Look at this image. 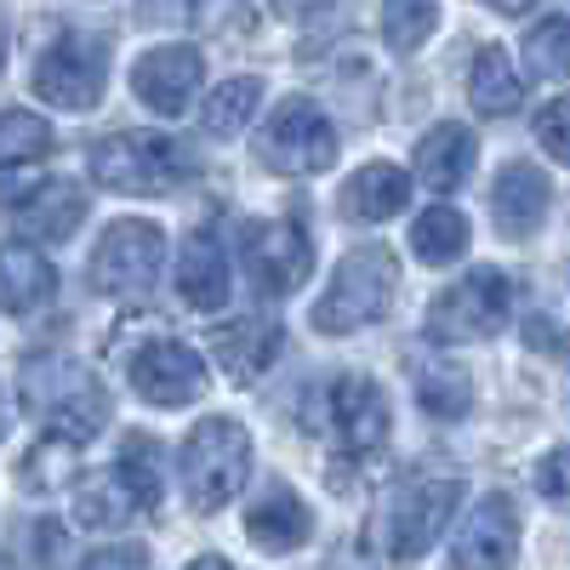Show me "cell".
Wrapping results in <instances>:
<instances>
[{
	"label": "cell",
	"mask_w": 570,
	"mask_h": 570,
	"mask_svg": "<svg viewBox=\"0 0 570 570\" xmlns=\"http://www.w3.org/2000/svg\"><path fill=\"white\" fill-rule=\"evenodd\" d=\"M52 263H46L29 240H12V246H0V308L7 314H35L46 297H52Z\"/></svg>",
	"instance_id": "obj_19"
},
{
	"label": "cell",
	"mask_w": 570,
	"mask_h": 570,
	"mask_svg": "<svg viewBox=\"0 0 570 570\" xmlns=\"http://www.w3.org/2000/svg\"><path fill=\"white\" fill-rule=\"evenodd\" d=\"M35 98H46L52 109H91L109 86V46L98 35H58L46 52L35 58Z\"/></svg>",
	"instance_id": "obj_7"
},
{
	"label": "cell",
	"mask_w": 570,
	"mask_h": 570,
	"mask_svg": "<svg viewBox=\"0 0 570 570\" xmlns=\"http://www.w3.org/2000/svg\"><path fill=\"white\" fill-rule=\"evenodd\" d=\"M137 513H142V502H137V491H131V480L120 468L86 473L80 491H75V519L86 531H120V525H131Z\"/></svg>",
	"instance_id": "obj_20"
},
{
	"label": "cell",
	"mask_w": 570,
	"mask_h": 570,
	"mask_svg": "<svg viewBox=\"0 0 570 570\" xmlns=\"http://www.w3.org/2000/svg\"><path fill=\"white\" fill-rule=\"evenodd\" d=\"M160 263H166V234L155 223L131 217V223H115L98 240L86 279H91V292H104V297H137L155 285Z\"/></svg>",
	"instance_id": "obj_8"
},
{
	"label": "cell",
	"mask_w": 570,
	"mask_h": 570,
	"mask_svg": "<svg viewBox=\"0 0 570 570\" xmlns=\"http://www.w3.org/2000/svg\"><path fill=\"white\" fill-rule=\"evenodd\" d=\"M257 160L279 177H308V171H331L337 166V131H331L325 109L308 98H285L263 137H257Z\"/></svg>",
	"instance_id": "obj_6"
},
{
	"label": "cell",
	"mask_w": 570,
	"mask_h": 570,
	"mask_svg": "<svg viewBox=\"0 0 570 570\" xmlns=\"http://www.w3.org/2000/svg\"><path fill=\"white\" fill-rule=\"evenodd\" d=\"M188 570H234V564H228V559H217V553H200V559L188 564Z\"/></svg>",
	"instance_id": "obj_40"
},
{
	"label": "cell",
	"mask_w": 570,
	"mask_h": 570,
	"mask_svg": "<svg viewBox=\"0 0 570 570\" xmlns=\"http://www.w3.org/2000/svg\"><path fill=\"white\" fill-rule=\"evenodd\" d=\"M80 217H86V195L75 183H40L35 195L18 206V228L23 234H35V240H69V234L80 228Z\"/></svg>",
	"instance_id": "obj_23"
},
{
	"label": "cell",
	"mask_w": 570,
	"mask_h": 570,
	"mask_svg": "<svg viewBox=\"0 0 570 570\" xmlns=\"http://www.w3.org/2000/svg\"><path fill=\"white\" fill-rule=\"evenodd\" d=\"M537 137H542V149H548L559 166H570V98H553V104L537 115Z\"/></svg>",
	"instance_id": "obj_34"
},
{
	"label": "cell",
	"mask_w": 570,
	"mask_h": 570,
	"mask_svg": "<svg viewBox=\"0 0 570 570\" xmlns=\"http://www.w3.org/2000/svg\"><path fill=\"white\" fill-rule=\"evenodd\" d=\"M513 314V279L502 268H473L428 303V337L434 343H485Z\"/></svg>",
	"instance_id": "obj_5"
},
{
	"label": "cell",
	"mask_w": 570,
	"mask_h": 570,
	"mask_svg": "<svg viewBox=\"0 0 570 570\" xmlns=\"http://www.w3.org/2000/svg\"><path fill=\"white\" fill-rule=\"evenodd\" d=\"M46 177L35 171V160H12V166H0V206H7V212H18L29 195H35V188H40Z\"/></svg>",
	"instance_id": "obj_36"
},
{
	"label": "cell",
	"mask_w": 570,
	"mask_h": 570,
	"mask_svg": "<svg viewBox=\"0 0 570 570\" xmlns=\"http://www.w3.org/2000/svg\"><path fill=\"white\" fill-rule=\"evenodd\" d=\"M177 292L188 308L200 314H217L228 303V257H223V240L212 228H195L177 252Z\"/></svg>",
	"instance_id": "obj_17"
},
{
	"label": "cell",
	"mask_w": 570,
	"mask_h": 570,
	"mask_svg": "<svg viewBox=\"0 0 570 570\" xmlns=\"http://www.w3.org/2000/svg\"><path fill=\"white\" fill-rule=\"evenodd\" d=\"M525 69L537 80H564L570 75V18H542L525 35Z\"/></svg>",
	"instance_id": "obj_29"
},
{
	"label": "cell",
	"mask_w": 570,
	"mask_h": 570,
	"mask_svg": "<svg viewBox=\"0 0 570 570\" xmlns=\"http://www.w3.org/2000/svg\"><path fill=\"white\" fill-rule=\"evenodd\" d=\"M200 80H206V63H200L195 46H155V52H142L137 69H131V91L166 120H177L195 104Z\"/></svg>",
	"instance_id": "obj_13"
},
{
	"label": "cell",
	"mask_w": 570,
	"mask_h": 570,
	"mask_svg": "<svg viewBox=\"0 0 570 570\" xmlns=\"http://www.w3.org/2000/svg\"><path fill=\"white\" fill-rule=\"evenodd\" d=\"M75 445H80V440H63V434H52L46 445H35V451L23 456V485H35V491L69 485V480H75Z\"/></svg>",
	"instance_id": "obj_32"
},
{
	"label": "cell",
	"mask_w": 570,
	"mask_h": 570,
	"mask_svg": "<svg viewBox=\"0 0 570 570\" xmlns=\"http://www.w3.org/2000/svg\"><path fill=\"white\" fill-rule=\"evenodd\" d=\"M468 217L456 212V206H428L422 217H416V228H411V252L422 257V263H434V268H445V263H456L462 252H468Z\"/></svg>",
	"instance_id": "obj_25"
},
{
	"label": "cell",
	"mask_w": 570,
	"mask_h": 570,
	"mask_svg": "<svg viewBox=\"0 0 570 570\" xmlns=\"http://www.w3.org/2000/svg\"><path fill=\"white\" fill-rule=\"evenodd\" d=\"M537 491H542L548 502L570 508V445H564V451H548V456L537 462Z\"/></svg>",
	"instance_id": "obj_35"
},
{
	"label": "cell",
	"mask_w": 570,
	"mask_h": 570,
	"mask_svg": "<svg viewBox=\"0 0 570 570\" xmlns=\"http://www.w3.org/2000/svg\"><path fill=\"white\" fill-rule=\"evenodd\" d=\"M331 570H365V559H337V564H331Z\"/></svg>",
	"instance_id": "obj_42"
},
{
	"label": "cell",
	"mask_w": 570,
	"mask_h": 570,
	"mask_svg": "<svg viewBox=\"0 0 570 570\" xmlns=\"http://www.w3.org/2000/svg\"><path fill=\"white\" fill-rule=\"evenodd\" d=\"M468 98H473V109L491 115V120H508V115L519 109L525 86H519V75H513V63H508L502 46H485V52L473 58V69H468Z\"/></svg>",
	"instance_id": "obj_24"
},
{
	"label": "cell",
	"mask_w": 570,
	"mask_h": 570,
	"mask_svg": "<svg viewBox=\"0 0 570 570\" xmlns=\"http://www.w3.org/2000/svg\"><path fill=\"white\" fill-rule=\"evenodd\" d=\"M18 389H23L29 416L46 428V434H63V440L104 434L109 394H104V383L80 360H69V354H35L23 365V383Z\"/></svg>",
	"instance_id": "obj_1"
},
{
	"label": "cell",
	"mask_w": 570,
	"mask_h": 570,
	"mask_svg": "<svg viewBox=\"0 0 570 570\" xmlns=\"http://www.w3.org/2000/svg\"><path fill=\"white\" fill-rule=\"evenodd\" d=\"M473 160H480V142H473V131L456 126V120L434 126L416 142V177L428 188H440V195H451V188H462L473 177Z\"/></svg>",
	"instance_id": "obj_18"
},
{
	"label": "cell",
	"mask_w": 570,
	"mask_h": 570,
	"mask_svg": "<svg viewBox=\"0 0 570 570\" xmlns=\"http://www.w3.org/2000/svg\"><path fill=\"white\" fill-rule=\"evenodd\" d=\"M52 126H46L40 115L29 109H7L0 115V166H12V160H40V155H52Z\"/></svg>",
	"instance_id": "obj_30"
},
{
	"label": "cell",
	"mask_w": 570,
	"mask_h": 570,
	"mask_svg": "<svg viewBox=\"0 0 570 570\" xmlns=\"http://www.w3.org/2000/svg\"><path fill=\"white\" fill-rule=\"evenodd\" d=\"M548 200H553V188H548V177H542L531 160L502 166L497 183H491V217H497V228L508 234V240H525V234H537L542 217H548Z\"/></svg>",
	"instance_id": "obj_15"
},
{
	"label": "cell",
	"mask_w": 570,
	"mask_h": 570,
	"mask_svg": "<svg viewBox=\"0 0 570 570\" xmlns=\"http://www.w3.org/2000/svg\"><path fill=\"white\" fill-rule=\"evenodd\" d=\"M308 531H314V519H308V508L292 497V491H268L252 513H246V537L263 548V553H292V548H303L308 542Z\"/></svg>",
	"instance_id": "obj_22"
},
{
	"label": "cell",
	"mask_w": 570,
	"mask_h": 570,
	"mask_svg": "<svg viewBox=\"0 0 570 570\" xmlns=\"http://www.w3.org/2000/svg\"><path fill=\"white\" fill-rule=\"evenodd\" d=\"M7 428H12V405H7V389H0V440H7Z\"/></svg>",
	"instance_id": "obj_41"
},
{
	"label": "cell",
	"mask_w": 570,
	"mask_h": 570,
	"mask_svg": "<svg viewBox=\"0 0 570 570\" xmlns=\"http://www.w3.org/2000/svg\"><path fill=\"white\" fill-rule=\"evenodd\" d=\"M246 268L257 297H292L314 268V246L297 223H257L246 234Z\"/></svg>",
	"instance_id": "obj_12"
},
{
	"label": "cell",
	"mask_w": 570,
	"mask_h": 570,
	"mask_svg": "<svg viewBox=\"0 0 570 570\" xmlns=\"http://www.w3.org/2000/svg\"><path fill=\"white\" fill-rule=\"evenodd\" d=\"M405 200H411V177H405L400 166H389V160L360 166L354 183L343 188V212H348L354 223H389Z\"/></svg>",
	"instance_id": "obj_21"
},
{
	"label": "cell",
	"mask_w": 570,
	"mask_h": 570,
	"mask_svg": "<svg viewBox=\"0 0 570 570\" xmlns=\"http://www.w3.org/2000/svg\"><path fill=\"white\" fill-rule=\"evenodd\" d=\"M115 468L131 480V491H137L142 513H149V508L160 502V445H155L149 434H131V440L120 445V462H115Z\"/></svg>",
	"instance_id": "obj_31"
},
{
	"label": "cell",
	"mask_w": 570,
	"mask_h": 570,
	"mask_svg": "<svg viewBox=\"0 0 570 570\" xmlns=\"http://www.w3.org/2000/svg\"><path fill=\"white\" fill-rule=\"evenodd\" d=\"M325 434L343 451H376L389 440V394L365 371H343L325 389Z\"/></svg>",
	"instance_id": "obj_10"
},
{
	"label": "cell",
	"mask_w": 570,
	"mask_h": 570,
	"mask_svg": "<svg viewBox=\"0 0 570 570\" xmlns=\"http://www.w3.org/2000/svg\"><path fill=\"white\" fill-rule=\"evenodd\" d=\"M440 29V0H389L383 7V40L394 52H416Z\"/></svg>",
	"instance_id": "obj_28"
},
{
	"label": "cell",
	"mask_w": 570,
	"mask_h": 570,
	"mask_svg": "<svg viewBox=\"0 0 570 570\" xmlns=\"http://www.w3.org/2000/svg\"><path fill=\"white\" fill-rule=\"evenodd\" d=\"M80 570H149V548H137V542H126V548H104V553H91Z\"/></svg>",
	"instance_id": "obj_37"
},
{
	"label": "cell",
	"mask_w": 570,
	"mask_h": 570,
	"mask_svg": "<svg viewBox=\"0 0 570 570\" xmlns=\"http://www.w3.org/2000/svg\"><path fill=\"white\" fill-rule=\"evenodd\" d=\"M212 354L228 371V383H257L279 354V325L274 320H223L212 325Z\"/></svg>",
	"instance_id": "obj_16"
},
{
	"label": "cell",
	"mask_w": 570,
	"mask_h": 570,
	"mask_svg": "<svg viewBox=\"0 0 570 570\" xmlns=\"http://www.w3.org/2000/svg\"><path fill=\"white\" fill-rule=\"evenodd\" d=\"M462 502V480H411L400 485V497L383 513V537H389V559L411 564L440 542V531L451 525V513Z\"/></svg>",
	"instance_id": "obj_9"
},
{
	"label": "cell",
	"mask_w": 570,
	"mask_h": 570,
	"mask_svg": "<svg viewBox=\"0 0 570 570\" xmlns=\"http://www.w3.org/2000/svg\"><path fill=\"white\" fill-rule=\"evenodd\" d=\"M188 171H195V155L160 131H115L91 149V183L109 188V195H131V200L171 195Z\"/></svg>",
	"instance_id": "obj_3"
},
{
	"label": "cell",
	"mask_w": 570,
	"mask_h": 570,
	"mask_svg": "<svg viewBox=\"0 0 570 570\" xmlns=\"http://www.w3.org/2000/svg\"><path fill=\"white\" fill-rule=\"evenodd\" d=\"M0 63H7V18H0Z\"/></svg>",
	"instance_id": "obj_43"
},
{
	"label": "cell",
	"mask_w": 570,
	"mask_h": 570,
	"mask_svg": "<svg viewBox=\"0 0 570 570\" xmlns=\"http://www.w3.org/2000/svg\"><path fill=\"white\" fill-rule=\"evenodd\" d=\"M337 0H274V12L285 18V23H314V18H325Z\"/></svg>",
	"instance_id": "obj_38"
},
{
	"label": "cell",
	"mask_w": 570,
	"mask_h": 570,
	"mask_svg": "<svg viewBox=\"0 0 570 570\" xmlns=\"http://www.w3.org/2000/svg\"><path fill=\"white\" fill-rule=\"evenodd\" d=\"M131 389L149 405H195L206 394V365L188 343L155 337L131 354Z\"/></svg>",
	"instance_id": "obj_11"
},
{
	"label": "cell",
	"mask_w": 570,
	"mask_h": 570,
	"mask_svg": "<svg viewBox=\"0 0 570 570\" xmlns=\"http://www.w3.org/2000/svg\"><path fill=\"white\" fill-rule=\"evenodd\" d=\"M177 473H183V497L195 513H217L240 497L246 473H252V434L246 422L234 416H206L195 434L183 440V456H177Z\"/></svg>",
	"instance_id": "obj_2"
},
{
	"label": "cell",
	"mask_w": 570,
	"mask_h": 570,
	"mask_svg": "<svg viewBox=\"0 0 570 570\" xmlns=\"http://www.w3.org/2000/svg\"><path fill=\"white\" fill-rule=\"evenodd\" d=\"M519 553V508L513 497H485L480 508L468 513V525L456 531V548H451V564L456 570H508Z\"/></svg>",
	"instance_id": "obj_14"
},
{
	"label": "cell",
	"mask_w": 570,
	"mask_h": 570,
	"mask_svg": "<svg viewBox=\"0 0 570 570\" xmlns=\"http://www.w3.org/2000/svg\"><path fill=\"white\" fill-rule=\"evenodd\" d=\"M257 109H263V80L234 75V80H223L212 98H206V131L212 137H240Z\"/></svg>",
	"instance_id": "obj_27"
},
{
	"label": "cell",
	"mask_w": 570,
	"mask_h": 570,
	"mask_svg": "<svg viewBox=\"0 0 570 570\" xmlns=\"http://www.w3.org/2000/svg\"><path fill=\"white\" fill-rule=\"evenodd\" d=\"M416 405L428 416H440V422H456L468 416L473 405V383H468V371L462 365H416Z\"/></svg>",
	"instance_id": "obj_26"
},
{
	"label": "cell",
	"mask_w": 570,
	"mask_h": 570,
	"mask_svg": "<svg viewBox=\"0 0 570 570\" xmlns=\"http://www.w3.org/2000/svg\"><path fill=\"white\" fill-rule=\"evenodd\" d=\"M252 23H257L252 0H195V29L200 35L240 40V35H252Z\"/></svg>",
	"instance_id": "obj_33"
},
{
	"label": "cell",
	"mask_w": 570,
	"mask_h": 570,
	"mask_svg": "<svg viewBox=\"0 0 570 570\" xmlns=\"http://www.w3.org/2000/svg\"><path fill=\"white\" fill-rule=\"evenodd\" d=\"M394 285H400V268L383 246H365V252L343 257L337 279H331L325 297L314 303V331L348 337V331H360V325H376L394 308Z\"/></svg>",
	"instance_id": "obj_4"
},
{
	"label": "cell",
	"mask_w": 570,
	"mask_h": 570,
	"mask_svg": "<svg viewBox=\"0 0 570 570\" xmlns=\"http://www.w3.org/2000/svg\"><path fill=\"white\" fill-rule=\"evenodd\" d=\"M480 7H491V12H502V18H519V12H531L537 0H480Z\"/></svg>",
	"instance_id": "obj_39"
}]
</instances>
